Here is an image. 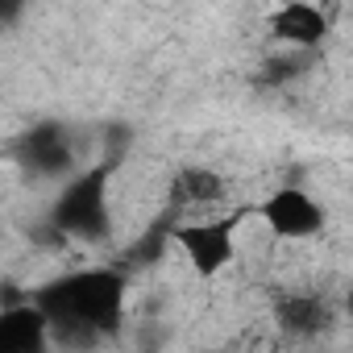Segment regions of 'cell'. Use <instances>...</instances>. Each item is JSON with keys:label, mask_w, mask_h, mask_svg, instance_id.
<instances>
[{"label": "cell", "mask_w": 353, "mask_h": 353, "mask_svg": "<svg viewBox=\"0 0 353 353\" xmlns=\"http://www.w3.org/2000/svg\"><path fill=\"white\" fill-rule=\"evenodd\" d=\"M233 208V183L216 166L204 162H188V166H174V174L166 179V204L162 216L170 225L179 221H208Z\"/></svg>", "instance_id": "5"}, {"label": "cell", "mask_w": 353, "mask_h": 353, "mask_svg": "<svg viewBox=\"0 0 353 353\" xmlns=\"http://www.w3.org/2000/svg\"><path fill=\"white\" fill-rule=\"evenodd\" d=\"M312 63H316V54H303V50H279V54L262 59V67H258V83L283 92V88H291L295 79H303V75L312 71Z\"/></svg>", "instance_id": "10"}, {"label": "cell", "mask_w": 353, "mask_h": 353, "mask_svg": "<svg viewBox=\"0 0 353 353\" xmlns=\"http://www.w3.org/2000/svg\"><path fill=\"white\" fill-rule=\"evenodd\" d=\"M0 353H50V328L30 299L0 307Z\"/></svg>", "instance_id": "9"}, {"label": "cell", "mask_w": 353, "mask_h": 353, "mask_svg": "<svg viewBox=\"0 0 353 353\" xmlns=\"http://www.w3.org/2000/svg\"><path fill=\"white\" fill-rule=\"evenodd\" d=\"M270 316H274V328H279L287 341H295V345L324 341V336L336 328V320H341L336 299H328L324 291H312V287H295V291L274 295Z\"/></svg>", "instance_id": "7"}, {"label": "cell", "mask_w": 353, "mask_h": 353, "mask_svg": "<svg viewBox=\"0 0 353 353\" xmlns=\"http://www.w3.org/2000/svg\"><path fill=\"white\" fill-rule=\"evenodd\" d=\"M250 221V208H229L208 221H179L170 225V245H179L196 279H216L237 258V229Z\"/></svg>", "instance_id": "4"}, {"label": "cell", "mask_w": 353, "mask_h": 353, "mask_svg": "<svg viewBox=\"0 0 353 353\" xmlns=\"http://www.w3.org/2000/svg\"><path fill=\"white\" fill-rule=\"evenodd\" d=\"M250 216L262 221L283 241H312L328 225V208L303 188H274L266 200L250 204Z\"/></svg>", "instance_id": "6"}, {"label": "cell", "mask_w": 353, "mask_h": 353, "mask_svg": "<svg viewBox=\"0 0 353 353\" xmlns=\"http://www.w3.org/2000/svg\"><path fill=\"white\" fill-rule=\"evenodd\" d=\"M9 158L30 179H63L67 183L71 174L83 170L79 137L71 133L67 121H34L30 129H21L9 141Z\"/></svg>", "instance_id": "3"}, {"label": "cell", "mask_w": 353, "mask_h": 353, "mask_svg": "<svg viewBox=\"0 0 353 353\" xmlns=\"http://www.w3.org/2000/svg\"><path fill=\"white\" fill-rule=\"evenodd\" d=\"M17 17H21V9H17V5H0V30H5V26H13Z\"/></svg>", "instance_id": "11"}, {"label": "cell", "mask_w": 353, "mask_h": 353, "mask_svg": "<svg viewBox=\"0 0 353 353\" xmlns=\"http://www.w3.org/2000/svg\"><path fill=\"white\" fill-rule=\"evenodd\" d=\"M129 279L121 266H83L42 283L30 303L50 328V345L88 349L100 336H112L125 320Z\"/></svg>", "instance_id": "1"}, {"label": "cell", "mask_w": 353, "mask_h": 353, "mask_svg": "<svg viewBox=\"0 0 353 353\" xmlns=\"http://www.w3.org/2000/svg\"><path fill=\"white\" fill-rule=\"evenodd\" d=\"M266 30H270V38H274L283 50L316 54V50L328 42V34H332V13L320 9V5H307V0H287V5L270 9Z\"/></svg>", "instance_id": "8"}, {"label": "cell", "mask_w": 353, "mask_h": 353, "mask_svg": "<svg viewBox=\"0 0 353 353\" xmlns=\"http://www.w3.org/2000/svg\"><path fill=\"white\" fill-rule=\"evenodd\" d=\"M121 158L108 154L92 166H83L79 174L59 188L54 204L46 208V229L54 237H71L83 245H104L112 237V204H108V188L117 174Z\"/></svg>", "instance_id": "2"}]
</instances>
